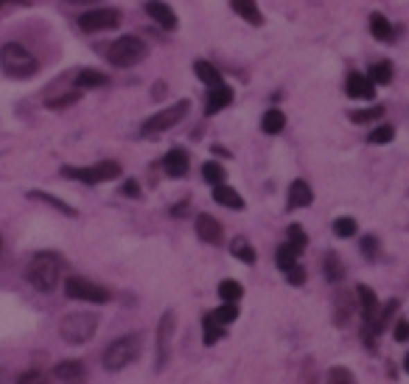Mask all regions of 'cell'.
I'll return each instance as SVG.
<instances>
[{"label":"cell","instance_id":"cell-1","mask_svg":"<svg viewBox=\"0 0 409 384\" xmlns=\"http://www.w3.org/2000/svg\"><path fill=\"white\" fill-rule=\"evenodd\" d=\"M40 67L37 56L20 45V42H9L0 48V70H3L6 76H12V79H28V76H34Z\"/></svg>","mask_w":409,"mask_h":384},{"label":"cell","instance_id":"cell-2","mask_svg":"<svg viewBox=\"0 0 409 384\" xmlns=\"http://www.w3.org/2000/svg\"><path fill=\"white\" fill-rule=\"evenodd\" d=\"M28 283L37 289V292H53L56 283H59V275H62V261L56 253H37L28 264Z\"/></svg>","mask_w":409,"mask_h":384},{"label":"cell","instance_id":"cell-3","mask_svg":"<svg viewBox=\"0 0 409 384\" xmlns=\"http://www.w3.org/2000/svg\"><path fill=\"white\" fill-rule=\"evenodd\" d=\"M98 331V317L90 315V312H73V315H67L62 317L59 323V334L64 342H71V345H85L96 337Z\"/></svg>","mask_w":409,"mask_h":384},{"label":"cell","instance_id":"cell-4","mask_svg":"<svg viewBox=\"0 0 409 384\" xmlns=\"http://www.w3.org/2000/svg\"><path fill=\"white\" fill-rule=\"evenodd\" d=\"M138 356H141V334H126V337H121V340L107 345L101 362H104L107 370L115 373V370H123L126 365H132Z\"/></svg>","mask_w":409,"mask_h":384},{"label":"cell","instance_id":"cell-5","mask_svg":"<svg viewBox=\"0 0 409 384\" xmlns=\"http://www.w3.org/2000/svg\"><path fill=\"white\" fill-rule=\"evenodd\" d=\"M107 56H110V62L115 67H132V65H138V62H143L149 56V48H146L143 40L126 34V37H121V40L112 42V48H110Z\"/></svg>","mask_w":409,"mask_h":384},{"label":"cell","instance_id":"cell-6","mask_svg":"<svg viewBox=\"0 0 409 384\" xmlns=\"http://www.w3.org/2000/svg\"><path fill=\"white\" fill-rule=\"evenodd\" d=\"M62 177L79 180V183H85V185H98V183H110V180L121 177V166H118L115 160H104V163H98V166H85V169H79V166H64V169H62Z\"/></svg>","mask_w":409,"mask_h":384},{"label":"cell","instance_id":"cell-7","mask_svg":"<svg viewBox=\"0 0 409 384\" xmlns=\"http://www.w3.org/2000/svg\"><path fill=\"white\" fill-rule=\"evenodd\" d=\"M185 115H188V101H177V104L160 110L157 115H152V118L143 124V135H160V132H168V129H174Z\"/></svg>","mask_w":409,"mask_h":384},{"label":"cell","instance_id":"cell-8","mask_svg":"<svg viewBox=\"0 0 409 384\" xmlns=\"http://www.w3.org/2000/svg\"><path fill=\"white\" fill-rule=\"evenodd\" d=\"M64 294L73 297V300H87V303H107L110 292L87 278H67L64 281Z\"/></svg>","mask_w":409,"mask_h":384},{"label":"cell","instance_id":"cell-9","mask_svg":"<svg viewBox=\"0 0 409 384\" xmlns=\"http://www.w3.org/2000/svg\"><path fill=\"white\" fill-rule=\"evenodd\" d=\"M174 323H177L174 312H166V315L160 317V326H157V362H155L157 370H166V365H168V356H171V337H174Z\"/></svg>","mask_w":409,"mask_h":384},{"label":"cell","instance_id":"cell-10","mask_svg":"<svg viewBox=\"0 0 409 384\" xmlns=\"http://www.w3.org/2000/svg\"><path fill=\"white\" fill-rule=\"evenodd\" d=\"M118 23H121L118 9H93V12H85L79 17V28H85V31H110Z\"/></svg>","mask_w":409,"mask_h":384},{"label":"cell","instance_id":"cell-11","mask_svg":"<svg viewBox=\"0 0 409 384\" xmlns=\"http://www.w3.org/2000/svg\"><path fill=\"white\" fill-rule=\"evenodd\" d=\"M345 93H348L351 99L370 101V99L376 96V85L370 82V76H367V73L354 70V73H348V79H345Z\"/></svg>","mask_w":409,"mask_h":384},{"label":"cell","instance_id":"cell-12","mask_svg":"<svg viewBox=\"0 0 409 384\" xmlns=\"http://www.w3.org/2000/svg\"><path fill=\"white\" fill-rule=\"evenodd\" d=\"M356 297H359V309H362V320H365V331L373 334V323L378 317V297L370 286H356Z\"/></svg>","mask_w":409,"mask_h":384},{"label":"cell","instance_id":"cell-13","mask_svg":"<svg viewBox=\"0 0 409 384\" xmlns=\"http://www.w3.org/2000/svg\"><path fill=\"white\" fill-rule=\"evenodd\" d=\"M53 376H56L62 384H85L87 370H85V365H82L79 359H64V362L56 365Z\"/></svg>","mask_w":409,"mask_h":384},{"label":"cell","instance_id":"cell-14","mask_svg":"<svg viewBox=\"0 0 409 384\" xmlns=\"http://www.w3.org/2000/svg\"><path fill=\"white\" fill-rule=\"evenodd\" d=\"M196 236H199L202 242H208V244H222L225 230H222V224H219L214 216L202 213V216H196Z\"/></svg>","mask_w":409,"mask_h":384},{"label":"cell","instance_id":"cell-15","mask_svg":"<svg viewBox=\"0 0 409 384\" xmlns=\"http://www.w3.org/2000/svg\"><path fill=\"white\" fill-rule=\"evenodd\" d=\"M188 166H191V160H188V151H185V149L177 146V149H168V151H166L163 169H166L168 177H174V180L185 177V174H188Z\"/></svg>","mask_w":409,"mask_h":384},{"label":"cell","instance_id":"cell-16","mask_svg":"<svg viewBox=\"0 0 409 384\" xmlns=\"http://www.w3.org/2000/svg\"><path fill=\"white\" fill-rule=\"evenodd\" d=\"M233 101V87L230 85H216V87H208V99H204V115H216L219 110H225L227 104Z\"/></svg>","mask_w":409,"mask_h":384},{"label":"cell","instance_id":"cell-17","mask_svg":"<svg viewBox=\"0 0 409 384\" xmlns=\"http://www.w3.org/2000/svg\"><path fill=\"white\" fill-rule=\"evenodd\" d=\"M146 15L160 28H166V31H174L177 28V15H174V9L168 3H163V0H149V3H146Z\"/></svg>","mask_w":409,"mask_h":384},{"label":"cell","instance_id":"cell-18","mask_svg":"<svg viewBox=\"0 0 409 384\" xmlns=\"http://www.w3.org/2000/svg\"><path fill=\"white\" fill-rule=\"evenodd\" d=\"M230 6H233V12H236L241 20H247V23H252V26H261V23H263V15H261V9H258L255 0H230Z\"/></svg>","mask_w":409,"mask_h":384},{"label":"cell","instance_id":"cell-19","mask_svg":"<svg viewBox=\"0 0 409 384\" xmlns=\"http://www.w3.org/2000/svg\"><path fill=\"white\" fill-rule=\"evenodd\" d=\"M311 199H314V194H311V185L306 180H295L289 185V208H308Z\"/></svg>","mask_w":409,"mask_h":384},{"label":"cell","instance_id":"cell-20","mask_svg":"<svg viewBox=\"0 0 409 384\" xmlns=\"http://www.w3.org/2000/svg\"><path fill=\"white\" fill-rule=\"evenodd\" d=\"M104 85H110V79H107V73H101V70L85 67V70L76 73V87L79 90H93V87H104Z\"/></svg>","mask_w":409,"mask_h":384},{"label":"cell","instance_id":"cell-21","mask_svg":"<svg viewBox=\"0 0 409 384\" xmlns=\"http://www.w3.org/2000/svg\"><path fill=\"white\" fill-rule=\"evenodd\" d=\"M214 199H216L219 205H225V208H233V210H241V208H244V199H241V194H238L236 188L225 185V183L214 185Z\"/></svg>","mask_w":409,"mask_h":384},{"label":"cell","instance_id":"cell-22","mask_svg":"<svg viewBox=\"0 0 409 384\" xmlns=\"http://www.w3.org/2000/svg\"><path fill=\"white\" fill-rule=\"evenodd\" d=\"M225 334H227V326H222L214 315H204V320H202V337H204V345L219 342Z\"/></svg>","mask_w":409,"mask_h":384},{"label":"cell","instance_id":"cell-23","mask_svg":"<svg viewBox=\"0 0 409 384\" xmlns=\"http://www.w3.org/2000/svg\"><path fill=\"white\" fill-rule=\"evenodd\" d=\"M193 73L199 76V79L204 82V85H208V87H216V85H222L225 79H222V73L211 65V62H204V59H196L193 62Z\"/></svg>","mask_w":409,"mask_h":384},{"label":"cell","instance_id":"cell-24","mask_svg":"<svg viewBox=\"0 0 409 384\" xmlns=\"http://www.w3.org/2000/svg\"><path fill=\"white\" fill-rule=\"evenodd\" d=\"M284 126H286V115H284L278 107H272V110L263 112V118H261V129H263L266 135H278V132H284Z\"/></svg>","mask_w":409,"mask_h":384},{"label":"cell","instance_id":"cell-25","mask_svg":"<svg viewBox=\"0 0 409 384\" xmlns=\"http://www.w3.org/2000/svg\"><path fill=\"white\" fill-rule=\"evenodd\" d=\"M370 34L378 40V42H392V26H390V20L384 17V15H370Z\"/></svg>","mask_w":409,"mask_h":384},{"label":"cell","instance_id":"cell-26","mask_svg":"<svg viewBox=\"0 0 409 384\" xmlns=\"http://www.w3.org/2000/svg\"><path fill=\"white\" fill-rule=\"evenodd\" d=\"M392 73H395V70H392V62H387V59H384V62H373L370 70H367V76H370L373 85H390V82H392Z\"/></svg>","mask_w":409,"mask_h":384},{"label":"cell","instance_id":"cell-27","mask_svg":"<svg viewBox=\"0 0 409 384\" xmlns=\"http://www.w3.org/2000/svg\"><path fill=\"white\" fill-rule=\"evenodd\" d=\"M230 253H233L238 261H244V264H255V258H258V256H255V247H252L244 236H238V239L230 242Z\"/></svg>","mask_w":409,"mask_h":384},{"label":"cell","instance_id":"cell-28","mask_svg":"<svg viewBox=\"0 0 409 384\" xmlns=\"http://www.w3.org/2000/svg\"><path fill=\"white\" fill-rule=\"evenodd\" d=\"M297 256H300V250H297L295 244H281L278 253H275V261H278V267L286 272V269H292V267L297 264Z\"/></svg>","mask_w":409,"mask_h":384},{"label":"cell","instance_id":"cell-29","mask_svg":"<svg viewBox=\"0 0 409 384\" xmlns=\"http://www.w3.org/2000/svg\"><path fill=\"white\" fill-rule=\"evenodd\" d=\"M342 275H345V269H342V261H339V256L328 253L325 256V278L331 283H339V281H342Z\"/></svg>","mask_w":409,"mask_h":384},{"label":"cell","instance_id":"cell-30","mask_svg":"<svg viewBox=\"0 0 409 384\" xmlns=\"http://www.w3.org/2000/svg\"><path fill=\"white\" fill-rule=\"evenodd\" d=\"M241 294H244V289H241L238 281H222V283H219V297H222V300H227V303H238Z\"/></svg>","mask_w":409,"mask_h":384},{"label":"cell","instance_id":"cell-31","mask_svg":"<svg viewBox=\"0 0 409 384\" xmlns=\"http://www.w3.org/2000/svg\"><path fill=\"white\" fill-rule=\"evenodd\" d=\"M28 197H31V199H40V202H48V205H53V208H56V210H62L64 216H76V208L64 205L62 199H56V197H51V194H42V191H31Z\"/></svg>","mask_w":409,"mask_h":384},{"label":"cell","instance_id":"cell-32","mask_svg":"<svg viewBox=\"0 0 409 384\" xmlns=\"http://www.w3.org/2000/svg\"><path fill=\"white\" fill-rule=\"evenodd\" d=\"M381 118H384V107H370V110H354L351 112L354 124H373V121H381Z\"/></svg>","mask_w":409,"mask_h":384},{"label":"cell","instance_id":"cell-33","mask_svg":"<svg viewBox=\"0 0 409 384\" xmlns=\"http://www.w3.org/2000/svg\"><path fill=\"white\" fill-rule=\"evenodd\" d=\"M392 137H395V126H390V124H378V126L367 135V143L378 146V143H390Z\"/></svg>","mask_w":409,"mask_h":384},{"label":"cell","instance_id":"cell-34","mask_svg":"<svg viewBox=\"0 0 409 384\" xmlns=\"http://www.w3.org/2000/svg\"><path fill=\"white\" fill-rule=\"evenodd\" d=\"M333 233H336L339 239H354V236H356V222H354L351 216L336 219V222H333Z\"/></svg>","mask_w":409,"mask_h":384},{"label":"cell","instance_id":"cell-35","mask_svg":"<svg viewBox=\"0 0 409 384\" xmlns=\"http://www.w3.org/2000/svg\"><path fill=\"white\" fill-rule=\"evenodd\" d=\"M202 180L211 183V185H219V183H225V169L219 163H204L202 166Z\"/></svg>","mask_w":409,"mask_h":384},{"label":"cell","instance_id":"cell-36","mask_svg":"<svg viewBox=\"0 0 409 384\" xmlns=\"http://www.w3.org/2000/svg\"><path fill=\"white\" fill-rule=\"evenodd\" d=\"M211 315H214V317H216V320H219L222 326H227V323H233V320L238 317V306H236V303H227V300H225V303L219 306V309H216V312H211Z\"/></svg>","mask_w":409,"mask_h":384},{"label":"cell","instance_id":"cell-37","mask_svg":"<svg viewBox=\"0 0 409 384\" xmlns=\"http://www.w3.org/2000/svg\"><path fill=\"white\" fill-rule=\"evenodd\" d=\"M328 384H356L354 373L348 367H331L328 370Z\"/></svg>","mask_w":409,"mask_h":384},{"label":"cell","instance_id":"cell-38","mask_svg":"<svg viewBox=\"0 0 409 384\" xmlns=\"http://www.w3.org/2000/svg\"><path fill=\"white\" fill-rule=\"evenodd\" d=\"M286 233H289V244H295L297 250H303V247L308 244V236H306V230H303L300 224H289Z\"/></svg>","mask_w":409,"mask_h":384},{"label":"cell","instance_id":"cell-39","mask_svg":"<svg viewBox=\"0 0 409 384\" xmlns=\"http://www.w3.org/2000/svg\"><path fill=\"white\" fill-rule=\"evenodd\" d=\"M15 384H48V376L42 370H26V373L17 376Z\"/></svg>","mask_w":409,"mask_h":384},{"label":"cell","instance_id":"cell-40","mask_svg":"<svg viewBox=\"0 0 409 384\" xmlns=\"http://www.w3.org/2000/svg\"><path fill=\"white\" fill-rule=\"evenodd\" d=\"M76 101H79V93H64V96H59V99H51L48 107H51V110H62V107H71V104H76Z\"/></svg>","mask_w":409,"mask_h":384},{"label":"cell","instance_id":"cell-41","mask_svg":"<svg viewBox=\"0 0 409 384\" xmlns=\"http://www.w3.org/2000/svg\"><path fill=\"white\" fill-rule=\"evenodd\" d=\"M286 278H289L292 286H303V283H306V269H303L300 264H295L292 269H286Z\"/></svg>","mask_w":409,"mask_h":384},{"label":"cell","instance_id":"cell-42","mask_svg":"<svg viewBox=\"0 0 409 384\" xmlns=\"http://www.w3.org/2000/svg\"><path fill=\"white\" fill-rule=\"evenodd\" d=\"M392 337L395 342H409V320H398L392 328Z\"/></svg>","mask_w":409,"mask_h":384},{"label":"cell","instance_id":"cell-43","mask_svg":"<svg viewBox=\"0 0 409 384\" xmlns=\"http://www.w3.org/2000/svg\"><path fill=\"white\" fill-rule=\"evenodd\" d=\"M376 250H378V242H376L373 236H365V239H362V253H365L367 258H376Z\"/></svg>","mask_w":409,"mask_h":384},{"label":"cell","instance_id":"cell-44","mask_svg":"<svg viewBox=\"0 0 409 384\" xmlns=\"http://www.w3.org/2000/svg\"><path fill=\"white\" fill-rule=\"evenodd\" d=\"M123 194L132 197V199H134V197H141V185L134 183V180H126V183H123Z\"/></svg>","mask_w":409,"mask_h":384},{"label":"cell","instance_id":"cell-45","mask_svg":"<svg viewBox=\"0 0 409 384\" xmlns=\"http://www.w3.org/2000/svg\"><path fill=\"white\" fill-rule=\"evenodd\" d=\"M67 3H96V0H67Z\"/></svg>","mask_w":409,"mask_h":384},{"label":"cell","instance_id":"cell-46","mask_svg":"<svg viewBox=\"0 0 409 384\" xmlns=\"http://www.w3.org/2000/svg\"><path fill=\"white\" fill-rule=\"evenodd\" d=\"M403 370L409 373V353H406V359H403Z\"/></svg>","mask_w":409,"mask_h":384},{"label":"cell","instance_id":"cell-47","mask_svg":"<svg viewBox=\"0 0 409 384\" xmlns=\"http://www.w3.org/2000/svg\"><path fill=\"white\" fill-rule=\"evenodd\" d=\"M0 384H6V373L3 370H0Z\"/></svg>","mask_w":409,"mask_h":384},{"label":"cell","instance_id":"cell-48","mask_svg":"<svg viewBox=\"0 0 409 384\" xmlns=\"http://www.w3.org/2000/svg\"><path fill=\"white\" fill-rule=\"evenodd\" d=\"M0 247H3V242H0Z\"/></svg>","mask_w":409,"mask_h":384},{"label":"cell","instance_id":"cell-49","mask_svg":"<svg viewBox=\"0 0 409 384\" xmlns=\"http://www.w3.org/2000/svg\"><path fill=\"white\" fill-rule=\"evenodd\" d=\"M0 3H3V0H0Z\"/></svg>","mask_w":409,"mask_h":384}]
</instances>
